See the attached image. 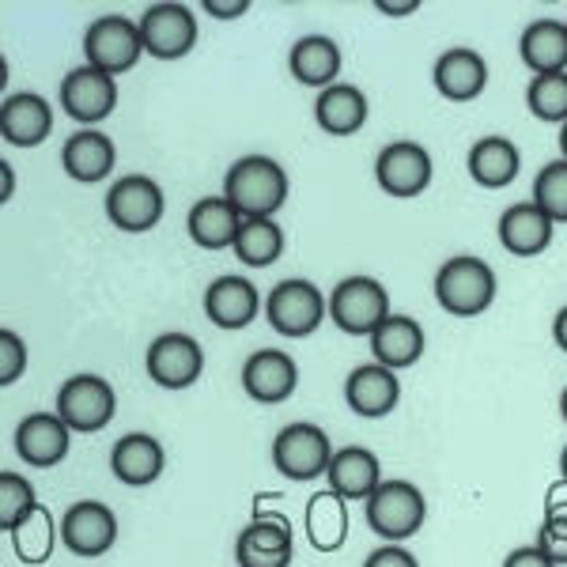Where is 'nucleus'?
Masks as SVG:
<instances>
[{
  "label": "nucleus",
  "instance_id": "1",
  "mask_svg": "<svg viewBox=\"0 0 567 567\" xmlns=\"http://www.w3.org/2000/svg\"><path fill=\"white\" fill-rule=\"evenodd\" d=\"M288 171L272 155H243L224 175V197L243 219H272L288 205Z\"/></svg>",
  "mask_w": 567,
  "mask_h": 567
},
{
  "label": "nucleus",
  "instance_id": "2",
  "mask_svg": "<svg viewBox=\"0 0 567 567\" xmlns=\"http://www.w3.org/2000/svg\"><path fill=\"white\" fill-rule=\"evenodd\" d=\"M496 291H499L496 269L484 258H473V254H458V258L439 265L435 272V299L454 318L484 315V310L496 303Z\"/></svg>",
  "mask_w": 567,
  "mask_h": 567
},
{
  "label": "nucleus",
  "instance_id": "3",
  "mask_svg": "<svg viewBox=\"0 0 567 567\" xmlns=\"http://www.w3.org/2000/svg\"><path fill=\"white\" fill-rule=\"evenodd\" d=\"M363 515H368V526L382 542L401 545L420 534V526H424V518H427V499L413 481L390 477L374 488V496L368 503H363Z\"/></svg>",
  "mask_w": 567,
  "mask_h": 567
},
{
  "label": "nucleus",
  "instance_id": "4",
  "mask_svg": "<svg viewBox=\"0 0 567 567\" xmlns=\"http://www.w3.org/2000/svg\"><path fill=\"white\" fill-rule=\"evenodd\" d=\"M390 315V291L374 277H344L329 291V322L349 337H371Z\"/></svg>",
  "mask_w": 567,
  "mask_h": 567
},
{
  "label": "nucleus",
  "instance_id": "5",
  "mask_svg": "<svg viewBox=\"0 0 567 567\" xmlns=\"http://www.w3.org/2000/svg\"><path fill=\"white\" fill-rule=\"evenodd\" d=\"M326 315H329V296L315 280H303V277L280 280L277 288L265 296V318H269V326L277 329L280 337H291V341L315 333V329L326 322Z\"/></svg>",
  "mask_w": 567,
  "mask_h": 567
},
{
  "label": "nucleus",
  "instance_id": "6",
  "mask_svg": "<svg viewBox=\"0 0 567 567\" xmlns=\"http://www.w3.org/2000/svg\"><path fill=\"white\" fill-rule=\"evenodd\" d=\"M329 462H333V443H329L326 427L318 424H288L272 439V465L280 477L288 481H315L326 477Z\"/></svg>",
  "mask_w": 567,
  "mask_h": 567
},
{
  "label": "nucleus",
  "instance_id": "7",
  "mask_svg": "<svg viewBox=\"0 0 567 567\" xmlns=\"http://www.w3.org/2000/svg\"><path fill=\"white\" fill-rule=\"evenodd\" d=\"M136 27H141L144 53L155 61H182L186 53H194L197 34H200L194 8L175 4V0L152 4L148 12L136 20Z\"/></svg>",
  "mask_w": 567,
  "mask_h": 567
},
{
  "label": "nucleus",
  "instance_id": "8",
  "mask_svg": "<svg viewBox=\"0 0 567 567\" xmlns=\"http://www.w3.org/2000/svg\"><path fill=\"white\" fill-rule=\"evenodd\" d=\"M117 393L103 374H72L65 386L58 390V416L65 420L72 432L95 435L114 420Z\"/></svg>",
  "mask_w": 567,
  "mask_h": 567
},
{
  "label": "nucleus",
  "instance_id": "9",
  "mask_svg": "<svg viewBox=\"0 0 567 567\" xmlns=\"http://www.w3.org/2000/svg\"><path fill=\"white\" fill-rule=\"evenodd\" d=\"M167 213L159 182L148 175H125L106 189V219L125 235H144Z\"/></svg>",
  "mask_w": 567,
  "mask_h": 567
},
{
  "label": "nucleus",
  "instance_id": "10",
  "mask_svg": "<svg viewBox=\"0 0 567 567\" xmlns=\"http://www.w3.org/2000/svg\"><path fill=\"white\" fill-rule=\"evenodd\" d=\"M84 58L91 69H103L117 80L144 58L141 27L125 16H99L84 31Z\"/></svg>",
  "mask_w": 567,
  "mask_h": 567
},
{
  "label": "nucleus",
  "instance_id": "11",
  "mask_svg": "<svg viewBox=\"0 0 567 567\" xmlns=\"http://www.w3.org/2000/svg\"><path fill=\"white\" fill-rule=\"evenodd\" d=\"M432 175H435L432 155L416 141H393L379 152V159H374V182H379L382 194H390L398 200L420 197L432 186Z\"/></svg>",
  "mask_w": 567,
  "mask_h": 567
},
{
  "label": "nucleus",
  "instance_id": "12",
  "mask_svg": "<svg viewBox=\"0 0 567 567\" xmlns=\"http://www.w3.org/2000/svg\"><path fill=\"white\" fill-rule=\"evenodd\" d=\"M61 110L80 122L84 130H95L99 122H106L117 106V84L114 76L103 69H91V65H80L72 69L65 80H61Z\"/></svg>",
  "mask_w": 567,
  "mask_h": 567
},
{
  "label": "nucleus",
  "instance_id": "13",
  "mask_svg": "<svg viewBox=\"0 0 567 567\" xmlns=\"http://www.w3.org/2000/svg\"><path fill=\"white\" fill-rule=\"evenodd\" d=\"M144 371L163 390H189L205 374V352L189 333H163L148 344Z\"/></svg>",
  "mask_w": 567,
  "mask_h": 567
},
{
  "label": "nucleus",
  "instance_id": "14",
  "mask_svg": "<svg viewBox=\"0 0 567 567\" xmlns=\"http://www.w3.org/2000/svg\"><path fill=\"white\" fill-rule=\"evenodd\" d=\"M117 542V518L106 503L99 499H80L72 503L61 518V545L69 548L72 556H84V560H95V556H106Z\"/></svg>",
  "mask_w": 567,
  "mask_h": 567
},
{
  "label": "nucleus",
  "instance_id": "15",
  "mask_svg": "<svg viewBox=\"0 0 567 567\" xmlns=\"http://www.w3.org/2000/svg\"><path fill=\"white\" fill-rule=\"evenodd\" d=\"M72 427L58 413H31L16 427V454L34 465V470H50L69 458Z\"/></svg>",
  "mask_w": 567,
  "mask_h": 567
},
{
  "label": "nucleus",
  "instance_id": "16",
  "mask_svg": "<svg viewBox=\"0 0 567 567\" xmlns=\"http://www.w3.org/2000/svg\"><path fill=\"white\" fill-rule=\"evenodd\" d=\"M299 386V368L288 352L261 349L243 363V390L258 405H284Z\"/></svg>",
  "mask_w": 567,
  "mask_h": 567
},
{
  "label": "nucleus",
  "instance_id": "17",
  "mask_svg": "<svg viewBox=\"0 0 567 567\" xmlns=\"http://www.w3.org/2000/svg\"><path fill=\"white\" fill-rule=\"evenodd\" d=\"M53 133V106L39 91H16L0 106V136L12 148H39Z\"/></svg>",
  "mask_w": 567,
  "mask_h": 567
},
{
  "label": "nucleus",
  "instance_id": "18",
  "mask_svg": "<svg viewBox=\"0 0 567 567\" xmlns=\"http://www.w3.org/2000/svg\"><path fill=\"white\" fill-rule=\"evenodd\" d=\"M344 401L355 416L363 420H382L398 409L401 401V382H398V371L382 368V363H363L355 368L349 379H344Z\"/></svg>",
  "mask_w": 567,
  "mask_h": 567
},
{
  "label": "nucleus",
  "instance_id": "19",
  "mask_svg": "<svg viewBox=\"0 0 567 567\" xmlns=\"http://www.w3.org/2000/svg\"><path fill=\"white\" fill-rule=\"evenodd\" d=\"M432 84L439 95L451 99V103H473V99H481L484 87H488V65H484V58L477 50L454 45V50L435 58Z\"/></svg>",
  "mask_w": 567,
  "mask_h": 567
},
{
  "label": "nucleus",
  "instance_id": "20",
  "mask_svg": "<svg viewBox=\"0 0 567 567\" xmlns=\"http://www.w3.org/2000/svg\"><path fill=\"white\" fill-rule=\"evenodd\" d=\"M261 315V291L246 277H216L205 288V318L219 329H246Z\"/></svg>",
  "mask_w": 567,
  "mask_h": 567
},
{
  "label": "nucleus",
  "instance_id": "21",
  "mask_svg": "<svg viewBox=\"0 0 567 567\" xmlns=\"http://www.w3.org/2000/svg\"><path fill=\"white\" fill-rule=\"evenodd\" d=\"M386 481L382 477V462L379 454L368 451V446H344V451H333V462L326 470V484L329 492H337L349 503H368L374 496V488Z\"/></svg>",
  "mask_w": 567,
  "mask_h": 567
},
{
  "label": "nucleus",
  "instance_id": "22",
  "mask_svg": "<svg viewBox=\"0 0 567 567\" xmlns=\"http://www.w3.org/2000/svg\"><path fill=\"white\" fill-rule=\"evenodd\" d=\"M163 465H167V454H163L159 439L144 435V432H130L114 443L110 451V473H114L122 484L130 488H148L163 477Z\"/></svg>",
  "mask_w": 567,
  "mask_h": 567
},
{
  "label": "nucleus",
  "instance_id": "23",
  "mask_svg": "<svg viewBox=\"0 0 567 567\" xmlns=\"http://www.w3.org/2000/svg\"><path fill=\"white\" fill-rule=\"evenodd\" d=\"M368 341H371L374 363H382V368H390V371L416 368L420 355H424V329L409 315H390Z\"/></svg>",
  "mask_w": 567,
  "mask_h": 567
},
{
  "label": "nucleus",
  "instance_id": "24",
  "mask_svg": "<svg viewBox=\"0 0 567 567\" xmlns=\"http://www.w3.org/2000/svg\"><path fill=\"white\" fill-rule=\"evenodd\" d=\"M117 148L103 130H76L61 148V167L69 178L76 182H103L106 175H114Z\"/></svg>",
  "mask_w": 567,
  "mask_h": 567
},
{
  "label": "nucleus",
  "instance_id": "25",
  "mask_svg": "<svg viewBox=\"0 0 567 567\" xmlns=\"http://www.w3.org/2000/svg\"><path fill=\"white\" fill-rule=\"evenodd\" d=\"M341 65H344L341 45L329 39V34H303V39L291 45V53H288L291 76H296L303 87H318V91L337 84Z\"/></svg>",
  "mask_w": 567,
  "mask_h": 567
},
{
  "label": "nucleus",
  "instance_id": "26",
  "mask_svg": "<svg viewBox=\"0 0 567 567\" xmlns=\"http://www.w3.org/2000/svg\"><path fill=\"white\" fill-rule=\"evenodd\" d=\"M553 219H548L534 200H523V205H511L507 213L499 216V243L507 254L515 258H537V254L548 250L553 243Z\"/></svg>",
  "mask_w": 567,
  "mask_h": 567
},
{
  "label": "nucleus",
  "instance_id": "27",
  "mask_svg": "<svg viewBox=\"0 0 567 567\" xmlns=\"http://www.w3.org/2000/svg\"><path fill=\"white\" fill-rule=\"evenodd\" d=\"M239 227H243L239 208H235L224 194L200 197L186 216V231L200 250H231Z\"/></svg>",
  "mask_w": 567,
  "mask_h": 567
},
{
  "label": "nucleus",
  "instance_id": "28",
  "mask_svg": "<svg viewBox=\"0 0 567 567\" xmlns=\"http://www.w3.org/2000/svg\"><path fill=\"white\" fill-rule=\"evenodd\" d=\"M470 178L484 189H507L523 171V152L515 148V141L507 136H481L465 155Z\"/></svg>",
  "mask_w": 567,
  "mask_h": 567
},
{
  "label": "nucleus",
  "instance_id": "29",
  "mask_svg": "<svg viewBox=\"0 0 567 567\" xmlns=\"http://www.w3.org/2000/svg\"><path fill=\"white\" fill-rule=\"evenodd\" d=\"M315 122L329 136H352L368 125V95L355 84H333L318 91Z\"/></svg>",
  "mask_w": 567,
  "mask_h": 567
},
{
  "label": "nucleus",
  "instance_id": "30",
  "mask_svg": "<svg viewBox=\"0 0 567 567\" xmlns=\"http://www.w3.org/2000/svg\"><path fill=\"white\" fill-rule=\"evenodd\" d=\"M523 65L534 76L548 72H567V23L564 20H534L518 39Z\"/></svg>",
  "mask_w": 567,
  "mask_h": 567
},
{
  "label": "nucleus",
  "instance_id": "31",
  "mask_svg": "<svg viewBox=\"0 0 567 567\" xmlns=\"http://www.w3.org/2000/svg\"><path fill=\"white\" fill-rule=\"evenodd\" d=\"M307 537L318 553H337L349 542V499H341L337 492H315L307 499Z\"/></svg>",
  "mask_w": 567,
  "mask_h": 567
},
{
  "label": "nucleus",
  "instance_id": "32",
  "mask_svg": "<svg viewBox=\"0 0 567 567\" xmlns=\"http://www.w3.org/2000/svg\"><path fill=\"white\" fill-rule=\"evenodd\" d=\"M12 548H16V556H20L23 564H45L53 556V545L61 542V526H53V515H50V507H34L31 515L23 518L20 526L12 529Z\"/></svg>",
  "mask_w": 567,
  "mask_h": 567
},
{
  "label": "nucleus",
  "instance_id": "33",
  "mask_svg": "<svg viewBox=\"0 0 567 567\" xmlns=\"http://www.w3.org/2000/svg\"><path fill=\"white\" fill-rule=\"evenodd\" d=\"M235 258L250 269H265V265L280 261L284 254V231L277 219H243L239 235H235Z\"/></svg>",
  "mask_w": 567,
  "mask_h": 567
},
{
  "label": "nucleus",
  "instance_id": "34",
  "mask_svg": "<svg viewBox=\"0 0 567 567\" xmlns=\"http://www.w3.org/2000/svg\"><path fill=\"white\" fill-rule=\"evenodd\" d=\"M526 106L534 117L553 125L567 122V72H548V76H534L526 84Z\"/></svg>",
  "mask_w": 567,
  "mask_h": 567
},
{
  "label": "nucleus",
  "instance_id": "35",
  "mask_svg": "<svg viewBox=\"0 0 567 567\" xmlns=\"http://www.w3.org/2000/svg\"><path fill=\"white\" fill-rule=\"evenodd\" d=\"M235 548H246V553H272V556H284V553H296V542H291V526L284 523L277 515H261L254 518L250 526L239 534Z\"/></svg>",
  "mask_w": 567,
  "mask_h": 567
},
{
  "label": "nucleus",
  "instance_id": "36",
  "mask_svg": "<svg viewBox=\"0 0 567 567\" xmlns=\"http://www.w3.org/2000/svg\"><path fill=\"white\" fill-rule=\"evenodd\" d=\"M534 205L553 219V224H567V159H553L534 178Z\"/></svg>",
  "mask_w": 567,
  "mask_h": 567
},
{
  "label": "nucleus",
  "instance_id": "37",
  "mask_svg": "<svg viewBox=\"0 0 567 567\" xmlns=\"http://www.w3.org/2000/svg\"><path fill=\"white\" fill-rule=\"evenodd\" d=\"M34 507H39V496H34L31 481L20 477V473H12V470L0 473V529L12 534V529L20 526Z\"/></svg>",
  "mask_w": 567,
  "mask_h": 567
},
{
  "label": "nucleus",
  "instance_id": "38",
  "mask_svg": "<svg viewBox=\"0 0 567 567\" xmlns=\"http://www.w3.org/2000/svg\"><path fill=\"white\" fill-rule=\"evenodd\" d=\"M537 548L553 560L556 567L567 564V503H553L545 515V526L537 534Z\"/></svg>",
  "mask_w": 567,
  "mask_h": 567
},
{
  "label": "nucleus",
  "instance_id": "39",
  "mask_svg": "<svg viewBox=\"0 0 567 567\" xmlns=\"http://www.w3.org/2000/svg\"><path fill=\"white\" fill-rule=\"evenodd\" d=\"M27 371V344L16 329H0V386H12Z\"/></svg>",
  "mask_w": 567,
  "mask_h": 567
},
{
  "label": "nucleus",
  "instance_id": "40",
  "mask_svg": "<svg viewBox=\"0 0 567 567\" xmlns=\"http://www.w3.org/2000/svg\"><path fill=\"white\" fill-rule=\"evenodd\" d=\"M363 567H420V560L405 545H379L368 560H363Z\"/></svg>",
  "mask_w": 567,
  "mask_h": 567
},
{
  "label": "nucleus",
  "instance_id": "41",
  "mask_svg": "<svg viewBox=\"0 0 567 567\" xmlns=\"http://www.w3.org/2000/svg\"><path fill=\"white\" fill-rule=\"evenodd\" d=\"M291 556L296 553L272 556V553H246V548H235V560H239V567H291Z\"/></svg>",
  "mask_w": 567,
  "mask_h": 567
},
{
  "label": "nucleus",
  "instance_id": "42",
  "mask_svg": "<svg viewBox=\"0 0 567 567\" xmlns=\"http://www.w3.org/2000/svg\"><path fill=\"white\" fill-rule=\"evenodd\" d=\"M503 567H556V564L548 560L537 545H523V548H515L507 560H503Z\"/></svg>",
  "mask_w": 567,
  "mask_h": 567
},
{
  "label": "nucleus",
  "instance_id": "43",
  "mask_svg": "<svg viewBox=\"0 0 567 567\" xmlns=\"http://www.w3.org/2000/svg\"><path fill=\"white\" fill-rule=\"evenodd\" d=\"M205 12L216 16V20H239V16L250 12V0H231V4H224V0H205Z\"/></svg>",
  "mask_w": 567,
  "mask_h": 567
},
{
  "label": "nucleus",
  "instance_id": "44",
  "mask_svg": "<svg viewBox=\"0 0 567 567\" xmlns=\"http://www.w3.org/2000/svg\"><path fill=\"white\" fill-rule=\"evenodd\" d=\"M374 12H382V16H416L420 4H416V0H405V4H393V0H379V4H374Z\"/></svg>",
  "mask_w": 567,
  "mask_h": 567
},
{
  "label": "nucleus",
  "instance_id": "45",
  "mask_svg": "<svg viewBox=\"0 0 567 567\" xmlns=\"http://www.w3.org/2000/svg\"><path fill=\"white\" fill-rule=\"evenodd\" d=\"M553 341H556V349L567 352V307L556 310V318H553Z\"/></svg>",
  "mask_w": 567,
  "mask_h": 567
},
{
  "label": "nucleus",
  "instance_id": "46",
  "mask_svg": "<svg viewBox=\"0 0 567 567\" xmlns=\"http://www.w3.org/2000/svg\"><path fill=\"white\" fill-rule=\"evenodd\" d=\"M0 175H4V186H0V200H8V197H12V186H16L12 163H0Z\"/></svg>",
  "mask_w": 567,
  "mask_h": 567
},
{
  "label": "nucleus",
  "instance_id": "47",
  "mask_svg": "<svg viewBox=\"0 0 567 567\" xmlns=\"http://www.w3.org/2000/svg\"><path fill=\"white\" fill-rule=\"evenodd\" d=\"M560 159H567V122L560 125Z\"/></svg>",
  "mask_w": 567,
  "mask_h": 567
},
{
  "label": "nucleus",
  "instance_id": "48",
  "mask_svg": "<svg viewBox=\"0 0 567 567\" xmlns=\"http://www.w3.org/2000/svg\"><path fill=\"white\" fill-rule=\"evenodd\" d=\"M560 481L567 484V446H564V451H560Z\"/></svg>",
  "mask_w": 567,
  "mask_h": 567
},
{
  "label": "nucleus",
  "instance_id": "49",
  "mask_svg": "<svg viewBox=\"0 0 567 567\" xmlns=\"http://www.w3.org/2000/svg\"><path fill=\"white\" fill-rule=\"evenodd\" d=\"M560 416H564V424H567V386H564V393H560Z\"/></svg>",
  "mask_w": 567,
  "mask_h": 567
}]
</instances>
